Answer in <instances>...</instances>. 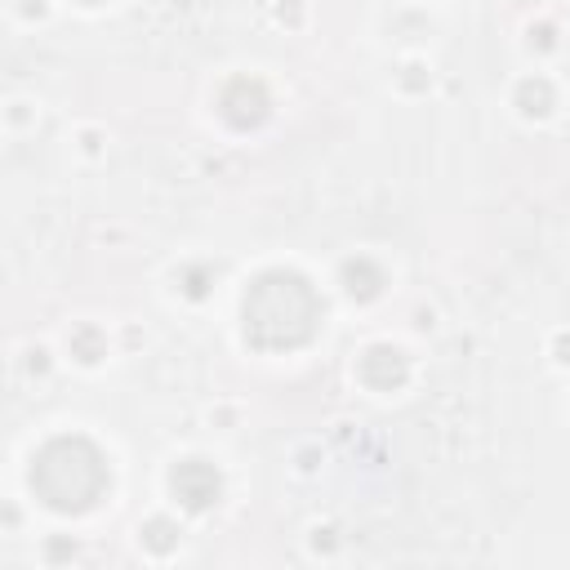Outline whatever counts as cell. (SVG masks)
Masks as SVG:
<instances>
[{"instance_id": "1", "label": "cell", "mask_w": 570, "mask_h": 570, "mask_svg": "<svg viewBox=\"0 0 570 570\" xmlns=\"http://www.w3.org/2000/svg\"><path fill=\"white\" fill-rule=\"evenodd\" d=\"M312 316H316V298L298 276H267L245 303V321L254 338H263L267 325H285V343H298L307 338Z\"/></svg>"}, {"instance_id": "2", "label": "cell", "mask_w": 570, "mask_h": 570, "mask_svg": "<svg viewBox=\"0 0 570 570\" xmlns=\"http://www.w3.org/2000/svg\"><path fill=\"white\" fill-rule=\"evenodd\" d=\"M67 459H62V450L58 445H49L45 454H40V463H36V472H31V481L40 485V494L53 503V508H85V503H94V494L102 490V463H98V454L89 450V445H80V459H76V468H62Z\"/></svg>"}]
</instances>
